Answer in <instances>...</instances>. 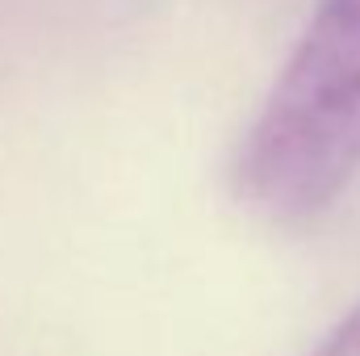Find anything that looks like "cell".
<instances>
[{"label": "cell", "instance_id": "2", "mask_svg": "<svg viewBox=\"0 0 360 356\" xmlns=\"http://www.w3.org/2000/svg\"><path fill=\"white\" fill-rule=\"evenodd\" d=\"M310 356H360V306L340 319V327L314 348Z\"/></svg>", "mask_w": 360, "mask_h": 356}, {"label": "cell", "instance_id": "1", "mask_svg": "<svg viewBox=\"0 0 360 356\" xmlns=\"http://www.w3.org/2000/svg\"><path fill=\"white\" fill-rule=\"evenodd\" d=\"M360 177V0H319L252 117L235 197L272 227L319 222Z\"/></svg>", "mask_w": 360, "mask_h": 356}]
</instances>
